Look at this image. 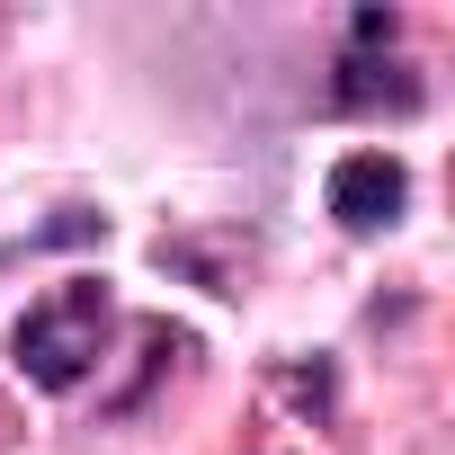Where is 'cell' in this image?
I'll return each mask as SVG.
<instances>
[{
	"label": "cell",
	"instance_id": "1",
	"mask_svg": "<svg viewBox=\"0 0 455 455\" xmlns=\"http://www.w3.org/2000/svg\"><path fill=\"white\" fill-rule=\"evenodd\" d=\"M10 348H19V366H28L45 393H72V384L99 366V348H108V286H99V277H63L54 295H36V304L19 313Z\"/></svg>",
	"mask_w": 455,
	"mask_h": 455
},
{
	"label": "cell",
	"instance_id": "2",
	"mask_svg": "<svg viewBox=\"0 0 455 455\" xmlns=\"http://www.w3.org/2000/svg\"><path fill=\"white\" fill-rule=\"evenodd\" d=\"M402 205H411V170L393 152L331 161V214L348 223V233H384V223H402Z\"/></svg>",
	"mask_w": 455,
	"mask_h": 455
},
{
	"label": "cell",
	"instance_id": "3",
	"mask_svg": "<svg viewBox=\"0 0 455 455\" xmlns=\"http://www.w3.org/2000/svg\"><path fill=\"white\" fill-rule=\"evenodd\" d=\"M375 99H384V108H411L419 90H411L393 63H339V108H375Z\"/></svg>",
	"mask_w": 455,
	"mask_h": 455
}]
</instances>
